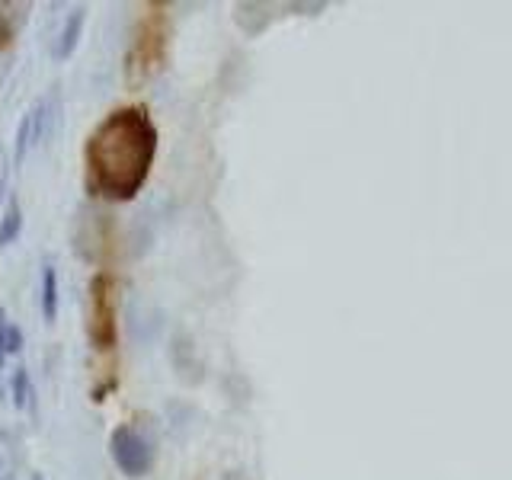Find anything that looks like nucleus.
<instances>
[{
	"instance_id": "7ed1b4c3",
	"label": "nucleus",
	"mask_w": 512,
	"mask_h": 480,
	"mask_svg": "<svg viewBox=\"0 0 512 480\" xmlns=\"http://www.w3.org/2000/svg\"><path fill=\"white\" fill-rule=\"evenodd\" d=\"M90 336L100 349L116 343V298L109 276H96L90 282Z\"/></svg>"
},
{
	"instance_id": "9b49d317",
	"label": "nucleus",
	"mask_w": 512,
	"mask_h": 480,
	"mask_svg": "<svg viewBox=\"0 0 512 480\" xmlns=\"http://www.w3.org/2000/svg\"><path fill=\"white\" fill-rule=\"evenodd\" d=\"M32 480H42V477H39V474H36V477H32Z\"/></svg>"
},
{
	"instance_id": "1a4fd4ad",
	"label": "nucleus",
	"mask_w": 512,
	"mask_h": 480,
	"mask_svg": "<svg viewBox=\"0 0 512 480\" xmlns=\"http://www.w3.org/2000/svg\"><path fill=\"white\" fill-rule=\"evenodd\" d=\"M23 231V212H20V202H10L4 221H0V247H10L16 237Z\"/></svg>"
},
{
	"instance_id": "39448f33",
	"label": "nucleus",
	"mask_w": 512,
	"mask_h": 480,
	"mask_svg": "<svg viewBox=\"0 0 512 480\" xmlns=\"http://www.w3.org/2000/svg\"><path fill=\"white\" fill-rule=\"evenodd\" d=\"M26 4H7V0H0V48L10 45L16 39V32L23 29L26 23Z\"/></svg>"
},
{
	"instance_id": "20e7f679",
	"label": "nucleus",
	"mask_w": 512,
	"mask_h": 480,
	"mask_svg": "<svg viewBox=\"0 0 512 480\" xmlns=\"http://www.w3.org/2000/svg\"><path fill=\"white\" fill-rule=\"evenodd\" d=\"M84 23H87V10L84 7H74L68 13V20H64V26H61L58 42H55V61H68L74 55L80 32H84Z\"/></svg>"
},
{
	"instance_id": "0eeeda50",
	"label": "nucleus",
	"mask_w": 512,
	"mask_h": 480,
	"mask_svg": "<svg viewBox=\"0 0 512 480\" xmlns=\"http://www.w3.org/2000/svg\"><path fill=\"white\" fill-rule=\"evenodd\" d=\"M23 349V330L7 317V311H0V362L4 356H16Z\"/></svg>"
},
{
	"instance_id": "9d476101",
	"label": "nucleus",
	"mask_w": 512,
	"mask_h": 480,
	"mask_svg": "<svg viewBox=\"0 0 512 480\" xmlns=\"http://www.w3.org/2000/svg\"><path fill=\"white\" fill-rule=\"evenodd\" d=\"M32 397V388H29V375H26V368H16V375H13V404L16 407H26V400Z\"/></svg>"
},
{
	"instance_id": "423d86ee",
	"label": "nucleus",
	"mask_w": 512,
	"mask_h": 480,
	"mask_svg": "<svg viewBox=\"0 0 512 480\" xmlns=\"http://www.w3.org/2000/svg\"><path fill=\"white\" fill-rule=\"evenodd\" d=\"M42 314L48 324L58 317V272H55V266H42Z\"/></svg>"
},
{
	"instance_id": "f257e3e1",
	"label": "nucleus",
	"mask_w": 512,
	"mask_h": 480,
	"mask_svg": "<svg viewBox=\"0 0 512 480\" xmlns=\"http://www.w3.org/2000/svg\"><path fill=\"white\" fill-rule=\"evenodd\" d=\"M157 154V128L138 106L116 109L96 125L87 141L90 186L106 199H135Z\"/></svg>"
},
{
	"instance_id": "6e6552de",
	"label": "nucleus",
	"mask_w": 512,
	"mask_h": 480,
	"mask_svg": "<svg viewBox=\"0 0 512 480\" xmlns=\"http://www.w3.org/2000/svg\"><path fill=\"white\" fill-rule=\"evenodd\" d=\"M36 144V109H29L23 122H20V132H16V151H13V160H16V167L23 164L29 148Z\"/></svg>"
},
{
	"instance_id": "f03ea898",
	"label": "nucleus",
	"mask_w": 512,
	"mask_h": 480,
	"mask_svg": "<svg viewBox=\"0 0 512 480\" xmlns=\"http://www.w3.org/2000/svg\"><path fill=\"white\" fill-rule=\"evenodd\" d=\"M109 452H112V461H116V468L125 474V477H144L151 471V464H154V448L151 442L141 436V432L135 426H116L112 429V436H109Z\"/></svg>"
}]
</instances>
